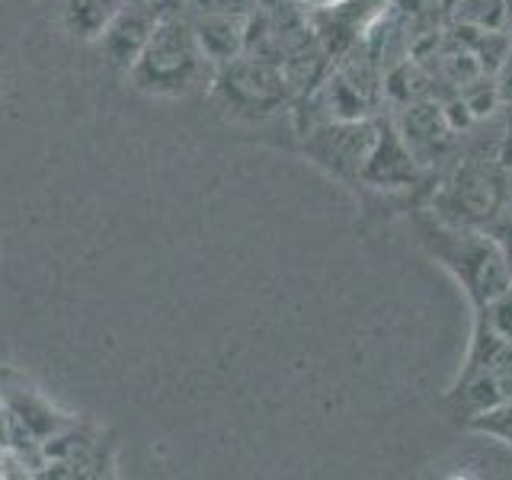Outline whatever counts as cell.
I'll list each match as a JSON object with an SVG mask.
<instances>
[{"label": "cell", "instance_id": "cell-11", "mask_svg": "<svg viewBox=\"0 0 512 480\" xmlns=\"http://www.w3.org/2000/svg\"><path fill=\"white\" fill-rule=\"evenodd\" d=\"M384 96L397 106L426 100V96H432V77L423 71L420 61L404 58L400 64H391V68L384 71Z\"/></svg>", "mask_w": 512, "mask_h": 480}, {"label": "cell", "instance_id": "cell-2", "mask_svg": "<svg viewBox=\"0 0 512 480\" xmlns=\"http://www.w3.org/2000/svg\"><path fill=\"white\" fill-rule=\"evenodd\" d=\"M426 212L458 228L493 231L512 212V170L487 157H458L429 186Z\"/></svg>", "mask_w": 512, "mask_h": 480}, {"label": "cell", "instance_id": "cell-6", "mask_svg": "<svg viewBox=\"0 0 512 480\" xmlns=\"http://www.w3.org/2000/svg\"><path fill=\"white\" fill-rule=\"evenodd\" d=\"M218 93L224 106L250 119L272 116L288 100L282 64L266 55H237L224 61L218 74Z\"/></svg>", "mask_w": 512, "mask_h": 480}, {"label": "cell", "instance_id": "cell-10", "mask_svg": "<svg viewBox=\"0 0 512 480\" xmlns=\"http://www.w3.org/2000/svg\"><path fill=\"white\" fill-rule=\"evenodd\" d=\"M122 10V0H61V23L80 39H96Z\"/></svg>", "mask_w": 512, "mask_h": 480}, {"label": "cell", "instance_id": "cell-1", "mask_svg": "<svg viewBox=\"0 0 512 480\" xmlns=\"http://www.w3.org/2000/svg\"><path fill=\"white\" fill-rule=\"evenodd\" d=\"M410 224L420 247L452 276L474 311H484L512 288V272L496 237L477 228H458L426 208H413Z\"/></svg>", "mask_w": 512, "mask_h": 480}, {"label": "cell", "instance_id": "cell-17", "mask_svg": "<svg viewBox=\"0 0 512 480\" xmlns=\"http://www.w3.org/2000/svg\"><path fill=\"white\" fill-rule=\"evenodd\" d=\"M496 84H500V93H503V103L512 100V45H509V55L503 61L500 74H496Z\"/></svg>", "mask_w": 512, "mask_h": 480}, {"label": "cell", "instance_id": "cell-12", "mask_svg": "<svg viewBox=\"0 0 512 480\" xmlns=\"http://www.w3.org/2000/svg\"><path fill=\"white\" fill-rule=\"evenodd\" d=\"M452 20L461 26V32L506 29L503 0H452Z\"/></svg>", "mask_w": 512, "mask_h": 480}, {"label": "cell", "instance_id": "cell-16", "mask_svg": "<svg viewBox=\"0 0 512 480\" xmlns=\"http://www.w3.org/2000/svg\"><path fill=\"white\" fill-rule=\"evenodd\" d=\"M490 237H496V244L503 247V256H506V263H509V272H512V212L496 224V228L490 231Z\"/></svg>", "mask_w": 512, "mask_h": 480}, {"label": "cell", "instance_id": "cell-14", "mask_svg": "<svg viewBox=\"0 0 512 480\" xmlns=\"http://www.w3.org/2000/svg\"><path fill=\"white\" fill-rule=\"evenodd\" d=\"M474 314H480L487 320V324L503 336V340L512 346V288L506 295H500L493 304H487L484 311H474Z\"/></svg>", "mask_w": 512, "mask_h": 480}, {"label": "cell", "instance_id": "cell-4", "mask_svg": "<svg viewBox=\"0 0 512 480\" xmlns=\"http://www.w3.org/2000/svg\"><path fill=\"white\" fill-rule=\"evenodd\" d=\"M375 135H378V116L330 119V122L308 128V132H301L304 154H308L320 170L330 173L333 180H340L349 189L362 186V167L368 154H372Z\"/></svg>", "mask_w": 512, "mask_h": 480}, {"label": "cell", "instance_id": "cell-9", "mask_svg": "<svg viewBox=\"0 0 512 480\" xmlns=\"http://www.w3.org/2000/svg\"><path fill=\"white\" fill-rule=\"evenodd\" d=\"M196 26V39L199 48L208 61H231L244 52V42H247V23L240 16L221 10V13H208L202 16Z\"/></svg>", "mask_w": 512, "mask_h": 480}, {"label": "cell", "instance_id": "cell-3", "mask_svg": "<svg viewBox=\"0 0 512 480\" xmlns=\"http://www.w3.org/2000/svg\"><path fill=\"white\" fill-rule=\"evenodd\" d=\"M202 61L205 55L196 39V26L180 13H164L132 64V77L141 90L151 93H186L196 84Z\"/></svg>", "mask_w": 512, "mask_h": 480}, {"label": "cell", "instance_id": "cell-5", "mask_svg": "<svg viewBox=\"0 0 512 480\" xmlns=\"http://www.w3.org/2000/svg\"><path fill=\"white\" fill-rule=\"evenodd\" d=\"M429 176L432 173L413 157L404 135L397 132L394 119L378 116V135L372 144V154H368L362 167L359 189L388 199H410L416 192H423V199H429Z\"/></svg>", "mask_w": 512, "mask_h": 480}, {"label": "cell", "instance_id": "cell-15", "mask_svg": "<svg viewBox=\"0 0 512 480\" xmlns=\"http://www.w3.org/2000/svg\"><path fill=\"white\" fill-rule=\"evenodd\" d=\"M496 164L512 170V100L503 103V116H496Z\"/></svg>", "mask_w": 512, "mask_h": 480}, {"label": "cell", "instance_id": "cell-7", "mask_svg": "<svg viewBox=\"0 0 512 480\" xmlns=\"http://www.w3.org/2000/svg\"><path fill=\"white\" fill-rule=\"evenodd\" d=\"M391 119L397 125V132L404 135L413 157L420 160L429 173H436L442 160H448V154H452L455 144L461 141L455 128L448 125L442 103L432 100V96L400 106V116H391Z\"/></svg>", "mask_w": 512, "mask_h": 480}, {"label": "cell", "instance_id": "cell-8", "mask_svg": "<svg viewBox=\"0 0 512 480\" xmlns=\"http://www.w3.org/2000/svg\"><path fill=\"white\" fill-rule=\"evenodd\" d=\"M160 16H164V10L148 7V4H132L128 10H119L116 20H112L109 29L103 32L109 61L132 68V64L138 61V55H141V48L148 45Z\"/></svg>", "mask_w": 512, "mask_h": 480}, {"label": "cell", "instance_id": "cell-18", "mask_svg": "<svg viewBox=\"0 0 512 480\" xmlns=\"http://www.w3.org/2000/svg\"><path fill=\"white\" fill-rule=\"evenodd\" d=\"M503 23L512 32V0H503Z\"/></svg>", "mask_w": 512, "mask_h": 480}, {"label": "cell", "instance_id": "cell-13", "mask_svg": "<svg viewBox=\"0 0 512 480\" xmlns=\"http://www.w3.org/2000/svg\"><path fill=\"white\" fill-rule=\"evenodd\" d=\"M468 429L484 432V436L500 439V442H506L512 448V397L500 400V404L484 410V413H477L474 420L468 423Z\"/></svg>", "mask_w": 512, "mask_h": 480}]
</instances>
